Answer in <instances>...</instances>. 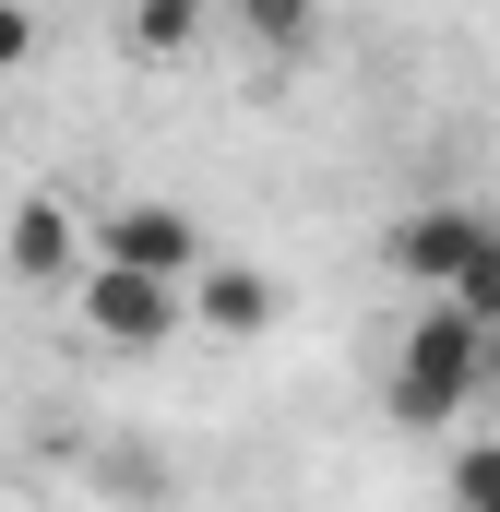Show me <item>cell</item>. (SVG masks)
<instances>
[{
  "label": "cell",
  "mask_w": 500,
  "mask_h": 512,
  "mask_svg": "<svg viewBox=\"0 0 500 512\" xmlns=\"http://www.w3.org/2000/svg\"><path fill=\"white\" fill-rule=\"evenodd\" d=\"M465 405H477V334H465V322L429 298V310L393 334V382H381V417H393V429H453Z\"/></svg>",
  "instance_id": "6da1fadb"
},
{
  "label": "cell",
  "mask_w": 500,
  "mask_h": 512,
  "mask_svg": "<svg viewBox=\"0 0 500 512\" xmlns=\"http://www.w3.org/2000/svg\"><path fill=\"white\" fill-rule=\"evenodd\" d=\"M72 322H84L96 346H120V358H155V346L191 322V298H179V286H155V274H120V262H84Z\"/></svg>",
  "instance_id": "7a4b0ae2"
},
{
  "label": "cell",
  "mask_w": 500,
  "mask_h": 512,
  "mask_svg": "<svg viewBox=\"0 0 500 512\" xmlns=\"http://www.w3.org/2000/svg\"><path fill=\"white\" fill-rule=\"evenodd\" d=\"M84 239H96V262L155 274V286H191V274H203V227H191L179 203H143V191H131V203H108Z\"/></svg>",
  "instance_id": "3957f363"
},
{
  "label": "cell",
  "mask_w": 500,
  "mask_h": 512,
  "mask_svg": "<svg viewBox=\"0 0 500 512\" xmlns=\"http://www.w3.org/2000/svg\"><path fill=\"white\" fill-rule=\"evenodd\" d=\"M381 251H393V274H405V286L453 298V274L489 251V215H477V203H453V191H429L417 215H393V239H381Z\"/></svg>",
  "instance_id": "277c9868"
},
{
  "label": "cell",
  "mask_w": 500,
  "mask_h": 512,
  "mask_svg": "<svg viewBox=\"0 0 500 512\" xmlns=\"http://www.w3.org/2000/svg\"><path fill=\"white\" fill-rule=\"evenodd\" d=\"M0 262H12V286L72 298V286H84V262H96V239H84V215H72L60 191H24V203H12V227H0Z\"/></svg>",
  "instance_id": "5b68a950"
},
{
  "label": "cell",
  "mask_w": 500,
  "mask_h": 512,
  "mask_svg": "<svg viewBox=\"0 0 500 512\" xmlns=\"http://www.w3.org/2000/svg\"><path fill=\"white\" fill-rule=\"evenodd\" d=\"M179 298H191V322H203V334H227V346L274 334V310H286V286H274L262 262H203V274H191Z\"/></svg>",
  "instance_id": "8992f818"
},
{
  "label": "cell",
  "mask_w": 500,
  "mask_h": 512,
  "mask_svg": "<svg viewBox=\"0 0 500 512\" xmlns=\"http://www.w3.org/2000/svg\"><path fill=\"white\" fill-rule=\"evenodd\" d=\"M191 36H203L191 0H131V12H120V48H131V60H179Z\"/></svg>",
  "instance_id": "52a82bcc"
},
{
  "label": "cell",
  "mask_w": 500,
  "mask_h": 512,
  "mask_svg": "<svg viewBox=\"0 0 500 512\" xmlns=\"http://www.w3.org/2000/svg\"><path fill=\"white\" fill-rule=\"evenodd\" d=\"M441 310H453L465 334H500V227H489V251L453 274V298H441Z\"/></svg>",
  "instance_id": "ba28073f"
},
{
  "label": "cell",
  "mask_w": 500,
  "mask_h": 512,
  "mask_svg": "<svg viewBox=\"0 0 500 512\" xmlns=\"http://www.w3.org/2000/svg\"><path fill=\"white\" fill-rule=\"evenodd\" d=\"M441 489H453V512H500V441H465L441 465Z\"/></svg>",
  "instance_id": "9c48e42d"
},
{
  "label": "cell",
  "mask_w": 500,
  "mask_h": 512,
  "mask_svg": "<svg viewBox=\"0 0 500 512\" xmlns=\"http://www.w3.org/2000/svg\"><path fill=\"white\" fill-rule=\"evenodd\" d=\"M250 36H262V48H310V36H322V24H310V12H298V0H262V12H250Z\"/></svg>",
  "instance_id": "30bf717a"
},
{
  "label": "cell",
  "mask_w": 500,
  "mask_h": 512,
  "mask_svg": "<svg viewBox=\"0 0 500 512\" xmlns=\"http://www.w3.org/2000/svg\"><path fill=\"white\" fill-rule=\"evenodd\" d=\"M24 60H36V12H24V0H0V72H24Z\"/></svg>",
  "instance_id": "8fae6325"
},
{
  "label": "cell",
  "mask_w": 500,
  "mask_h": 512,
  "mask_svg": "<svg viewBox=\"0 0 500 512\" xmlns=\"http://www.w3.org/2000/svg\"><path fill=\"white\" fill-rule=\"evenodd\" d=\"M477 393H500V334H477Z\"/></svg>",
  "instance_id": "7c38bea8"
}]
</instances>
